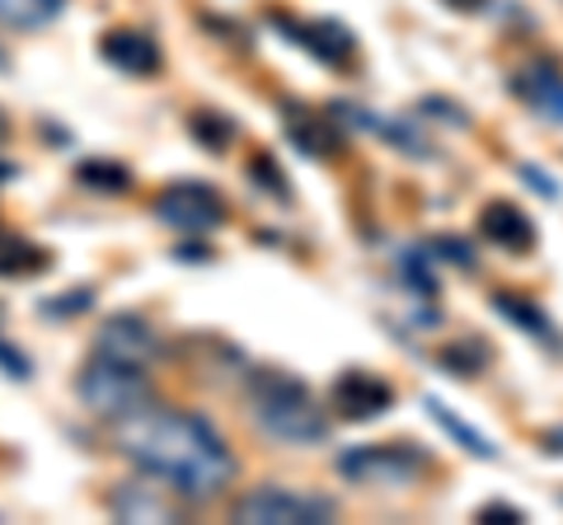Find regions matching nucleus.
<instances>
[{"instance_id":"1","label":"nucleus","mask_w":563,"mask_h":525,"mask_svg":"<svg viewBox=\"0 0 563 525\" xmlns=\"http://www.w3.org/2000/svg\"><path fill=\"white\" fill-rule=\"evenodd\" d=\"M118 450L184 502H211L235 483V455L225 436L188 409L141 404L118 417Z\"/></svg>"},{"instance_id":"2","label":"nucleus","mask_w":563,"mask_h":525,"mask_svg":"<svg viewBox=\"0 0 563 525\" xmlns=\"http://www.w3.org/2000/svg\"><path fill=\"white\" fill-rule=\"evenodd\" d=\"M244 394H250V409H254V423L273 436V442H287V446H320L329 436V413L324 404L310 394L306 380H296L291 371H250L244 380Z\"/></svg>"},{"instance_id":"3","label":"nucleus","mask_w":563,"mask_h":525,"mask_svg":"<svg viewBox=\"0 0 563 525\" xmlns=\"http://www.w3.org/2000/svg\"><path fill=\"white\" fill-rule=\"evenodd\" d=\"M76 394H80V404L90 413L118 423V417L136 413L141 404H151V376H146V366L90 353V361H85L80 376H76Z\"/></svg>"},{"instance_id":"4","label":"nucleus","mask_w":563,"mask_h":525,"mask_svg":"<svg viewBox=\"0 0 563 525\" xmlns=\"http://www.w3.org/2000/svg\"><path fill=\"white\" fill-rule=\"evenodd\" d=\"M339 474L366 488H409L428 474V455L413 446H357L339 455Z\"/></svg>"},{"instance_id":"5","label":"nucleus","mask_w":563,"mask_h":525,"mask_svg":"<svg viewBox=\"0 0 563 525\" xmlns=\"http://www.w3.org/2000/svg\"><path fill=\"white\" fill-rule=\"evenodd\" d=\"M155 221L169 225V231H179V235H207V231H221L225 225V202H221V192L217 188H207V183H169L161 198H155Z\"/></svg>"},{"instance_id":"6","label":"nucleus","mask_w":563,"mask_h":525,"mask_svg":"<svg viewBox=\"0 0 563 525\" xmlns=\"http://www.w3.org/2000/svg\"><path fill=\"white\" fill-rule=\"evenodd\" d=\"M329 516H333L329 498L287 493V488H254V493H244L235 502V521L244 525H314Z\"/></svg>"},{"instance_id":"7","label":"nucleus","mask_w":563,"mask_h":525,"mask_svg":"<svg viewBox=\"0 0 563 525\" xmlns=\"http://www.w3.org/2000/svg\"><path fill=\"white\" fill-rule=\"evenodd\" d=\"M95 353L99 357H113V361H132V366H151L161 357V334L141 320L132 310H118L99 324L95 334Z\"/></svg>"},{"instance_id":"8","label":"nucleus","mask_w":563,"mask_h":525,"mask_svg":"<svg viewBox=\"0 0 563 525\" xmlns=\"http://www.w3.org/2000/svg\"><path fill=\"white\" fill-rule=\"evenodd\" d=\"M390 404H395V390L372 371H347L329 390V409H339V417H347V423H372Z\"/></svg>"},{"instance_id":"9","label":"nucleus","mask_w":563,"mask_h":525,"mask_svg":"<svg viewBox=\"0 0 563 525\" xmlns=\"http://www.w3.org/2000/svg\"><path fill=\"white\" fill-rule=\"evenodd\" d=\"M273 24H282L287 29V38H296L301 43L310 57H320L324 66H347L352 62V33L343 29V24H333V20H320V24H296V20H287V14H273Z\"/></svg>"},{"instance_id":"10","label":"nucleus","mask_w":563,"mask_h":525,"mask_svg":"<svg viewBox=\"0 0 563 525\" xmlns=\"http://www.w3.org/2000/svg\"><path fill=\"white\" fill-rule=\"evenodd\" d=\"M99 52H103V62L118 66V71H128V76H155L161 71V47H155V38L141 33V29H109Z\"/></svg>"},{"instance_id":"11","label":"nucleus","mask_w":563,"mask_h":525,"mask_svg":"<svg viewBox=\"0 0 563 525\" xmlns=\"http://www.w3.org/2000/svg\"><path fill=\"white\" fill-rule=\"evenodd\" d=\"M282 127H287V136H291V146H301L306 155H339V146H343V136L333 132V122H329V113H310V109H301V103H282Z\"/></svg>"},{"instance_id":"12","label":"nucleus","mask_w":563,"mask_h":525,"mask_svg":"<svg viewBox=\"0 0 563 525\" xmlns=\"http://www.w3.org/2000/svg\"><path fill=\"white\" fill-rule=\"evenodd\" d=\"M479 231L507 254H526L536 244V225L526 221V212L512 202H488L479 212Z\"/></svg>"},{"instance_id":"13","label":"nucleus","mask_w":563,"mask_h":525,"mask_svg":"<svg viewBox=\"0 0 563 525\" xmlns=\"http://www.w3.org/2000/svg\"><path fill=\"white\" fill-rule=\"evenodd\" d=\"M512 94L531 103L540 118L563 122V76L554 71V66H526V71H517Z\"/></svg>"},{"instance_id":"14","label":"nucleus","mask_w":563,"mask_h":525,"mask_svg":"<svg viewBox=\"0 0 563 525\" xmlns=\"http://www.w3.org/2000/svg\"><path fill=\"white\" fill-rule=\"evenodd\" d=\"M109 506H113L118 521H174L169 502L146 493V483H122L118 493L109 498Z\"/></svg>"},{"instance_id":"15","label":"nucleus","mask_w":563,"mask_h":525,"mask_svg":"<svg viewBox=\"0 0 563 525\" xmlns=\"http://www.w3.org/2000/svg\"><path fill=\"white\" fill-rule=\"evenodd\" d=\"M47 272V249L24 235H0V277H38Z\"/></svg>"},{"instance_id":"16","label":"nucleus","mask_w":563,"mask_h":525,"mask_svg":"<svg viewBox=\"0 0 563 525\" xmlns=\"http://www.w3.org/2000/svg\"><path fill=\"white\" fill-rule=\"evenodd\" d=\"M76 183L90 192H128L132 188V169L122 160H80L76 165Z\"/></svg>"},{"instance_id":"17","label":"nucleus","mask_w":563,"mask_h":525,"mask_svg":"<svg viewBox=\"0 0 563 525\" xmlns=\"http://www.w3.org/2000/svg\"><path fill=\"white\" fill-rule=\"evenodd\" d=\"M62 14V0H0V24L5 29H43Z\"/></svg>"},{"instance_id":"18","label":"nucleus","mask_w":563,"mask_h":525,"mask_svg":"<svg viewBox=\"0 0 563 525\" xmlns=\"http://www.w3.org/2000/svg\"><path fill=\"white\" fill-rule=\"evenodd\" d=\"M493 310H498L503 320L521 324V328H526V334H531V338H550V343H554V324L544 320V314H540L531 301H521V295H507V291H503L498 301H493Z\"/></svg>"},{"instance_id":"19","label":"nucleus","mask_w":563,"mask_h":525,"mask_svg":"<svg viewBox=\"0 0 563 525\" xmlns=\"http://www.w3.org/2000/svg\"><path fill=\"white\" fill-rule=\"evenodd\" d=\"M188 132L198 136V142L207 146V150H225L235 142V122L225 118V113H217V109H198L188 118Z\"/></svg>"},{"instance_id":"20","label":"nucleus","mask_w":563,"mask_h":525,"mask_svg":"<svg viewBox=\"0 0 563 525\" xmlns=\"http://www.w3.org/2000/svg\"><path fill=\"white\" fill-rule=\"evenodd\" d=\"M422 409H428V417H437V423H442L451 436H455V442H461L465 450H474V455H479V460H493V446L484 442V436L479 432H474V427H465L461 423V417H455L446 404H442V399H422Z\"/></svg>"},{"instance_id":"21","label":"nucleus","mask_w":563,"mask_h":525,"mask_svg":"<svg viewBox=\"0 0 563 525\" xmlns=\"http://www.w3.org/2000/svg\"><path fill=\"white\" fill-rule=\"evenodd\" d=\"M399 277H404V282H409L418 295H437V272L428 268V258H422L418 249L399 258Z\"/></svg>"},{"instance_id":"22","label":"nucleus","mask_w":563,"mask_h":525,"mask_svg":"<svg viewBox=\"0 0 563 525\" xmlns=\"http://www.w3.org/2000/svg\"><path fill=\"white\" fill-rule=\"evenodd\" d=\"M250 179H258V188L268 192V198H291V188H287V174H282L268 155H254L250 160Z\"/></svg>"},{"instance_id":"23","label":"nucleus","mask_w":563,"mask_h":525,"mask_svg":"<svg viewBox=\"0 0 563 525\" xmlns=\"http://www.w3.org/2000/svg\"><path fill=\"white\" fill-rule=\"evenodd\" d=\"M428 249H432V254H446V258L455 262V268H474V249H470L465 239H455V235H437V239L428 244Z\"/></svg>"},{"instance_id":"24","label":"nucleus","mask_w":563,"mask_h":525,"mask_svg":"<svg viewBox=\"0 0 563 525\" xmlns=\"http://www.w3.org/2000/svg\"><path fill=\"white\" fill-rule=\"evenodd\" d=\"M90 301H95V291L90 287H76V291H66V301L43 305V314H80V310H90Z\"/></svg>"},{"instance_id":"25","label":"nucleus","mask_w":563,"mask_h":525,"mask_svg":"<svg viewBox=\"0 0 563 525\" xmlns=\"http://www.w3.org/2000/svg\"><path fill=\"white\" fill-rule=\"evenodd\" d=\"M0 371H5L10 380H29V357L20 353V347H10L5 338H0Z\"/></svg>"},{"instance_id":"26","label":"nucleus","mask_w":563,"mask_h":525,"mask_svg":"<svg viewBox=\"0 0 563 525\" xmlns=\"http://www.w3.org/2000/svg\"><path fill=\"white\" fill-rule=\"evenodd\" d=\"M498 516H507V521H521V512H517V506H507V502H488L484 512H479V521H498Z\"/></svg>"},{"instance_id":"27","label":"nucleus","mask_w":563,"mask_h":525,"mask_svg":"<svg viewBox=\"0 0 563 525\" xmlns=\"http://www.w3.org/2000/svg\"><path fill=\"white\" fill-rule=\"evenodd\" d=\"M521 174H526V179H531V188H540V192H550V198H554V192H559V188L550 183V174H540V169H531V165H526Z\"/></svg>"},{"instance_id":"28","label":"nucleus","mask_w":563,"mask_h":525,"mask_svg":"<svg viewBox=\"0 0 563 525\" xmlns=\"http://www.w3.org/2000/svg\"><path fill=\"white\" fill-rule=\"evenodd\" d=\"M179 258H184V262H202L207 254L198 249V244H184V249H179Z\"/></svg>"},{"instance_id":"29","label":"nucleus","mask_w":563,"mask_h":525,"mask_svg":"<svg viewBox=\"0 0 563 525\" xmlns=\"http://www.w3.org/2000/svg\"><path fill=\"white\" fill-rule=\"evenodd\" d=\"M451 10H484V0H446Z\"/></svg>"},{"instance_id":"30","label":"nucleus","mask_w":563,"mask_h":525,"mask_svg":"<svg viewBox=\"0 0 563 525\" xmlns=\"http://www.w3.org/2000/svg\"><path fill=\"white\" fill-rule=\"evenodd\" d=\"M0 179H14V165H0Z\"/></svg>"},{"instance_id":"31","label":"nucleus","mask_w":563,"mask_h":525,"mask_svg":"<svg viewBox=\"0 0 563 525\" xmlns=\"http://www.w3.org/2000/svg\"><path fill=\"white\" fill-rule=\"evenodd\" d=\"M0 142H5V113H0Z\"/></svg>"},{"instance_id":"32","label":"nucleus","mask_w":563,"mask_h":525,"mask_svg":"<svg viewBox=\"0 0 563 525\" xmlns=\"http://www.w3.org/2000/svg\"><path fill=\"white\" fill-rule=\"evenodd\" d=\"M5 66H10V57H5V52H0V71H5Z\"/></svg>"}]
</instances>
